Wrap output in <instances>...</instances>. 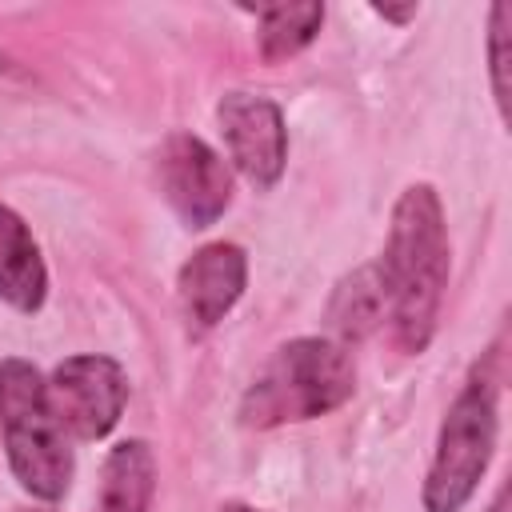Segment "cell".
I'll return each instance as SVG.
<instances>
[{
    "mask_svg": "<svg viewBox=\"0 0 512 512\" xmlns=\"http://www.w3.org/2000/svg\"><path fill=\"white\" fill-rule=\"evenodd\" d=\"M384 288V320L400 352L420 356L436 336L448 288V224L432 184H408L392 204V228L376 264Z\"/></svg>",
    "mask_w": 512,
    "mask_h": 512,
    "instance_id": "1",
    "label": "cell"
},
{
    "mask_svg": "<svg viewBox=\"0 0 512 512\" xmlns=\"http://www.w3.org/2000/svg\"><path fill=\"white\" fill-rule=\"evenodd\" d=\"M356 392V360L340 340L296 336L280 344L240 400L244 428L304 424L336 412Z\"/></svg>",
    "mask_w": 512,
    "mask_h": 512,
    "instance_id": "2",
    "label": "cell"
},
{
    "mask_svg": "<svg viewBox=\"0 0 512 512\" xmlns=\"http://www.w3.org/2000/svg\"><path fill=\"white\" fill-rule=\"evenodd\" d=\"M0 440L8 468L24 492L56 504L72 488L76 460L68 448V432L52 412L48 380L20 356L0 360Z\"/></svg>",
    "mask_w": 512,
    "mask_h": 512,
    "instance_id": "3",
    "label": "cell"
},
{
    "mask_svg": "<svg viewBox=\"0 0 512 512\" xmlns=\"http://www.w3.org/2000/svg\"><path fill=\"white\" fill-rule=\"evenodd\" d=\"M496 376L476 364L456 392V400L444 412L436 452L424 476V508L428 512H460L472 492L480 488V476L492 464L496 452Z\"/></svg>",
    "mask_w": 512,
    "mask_h": 512,
    "instance_id": "4",
    "label": "cell"
},
{
    "mask_svg": "<svg viewBox=\"0 0 512 512\" xmlns=\"http://www.w3.org/2000/svg\"><path fill=\"white\" fill-rule=\"evenodd\" d=\"M48 400L64 432L76 440H104L128 404V376L112 356L80 352L52 368Z\"/></svg>",
    "mask_w": 512,
    "mask_h": 512,
    "instance_id": "5",
    "label": "cell"
},
{
    "mask_svg": "<svg viewBox=\"0 0 512 512\" xmlns=\"http://www.w3.org/2000/svg\"><path fill=\"white\" fill-rule=\"evenodd\" d=\"M156 180L184 228L216 224L232 204V172L216 148L192 132H172L156 152Z\"/></svg>",
    "mask_w": 512,
    "mask_h": 512,
    "instance_id": "6",
    "label": "cell"
},
{
    "mask_svg": "<svg viewBox=\"0 0 512 512\" xmlns=\"http://www.w3.org/2000/svg\"><path fill=\"white\" fill-rule=\"evenodd\" d=\"M216 120L236 172L260 192L272 188L288 164V128L280 104L252 92H224L216 104Z\"/></svg>",
    "mask_w": 512,
    "mask_h": 512,
    "instance_id": "7",
    "label": "cell"
},
{
    "mask_svg": "<svg viewBox=\"0 0 512 512\" xmlns=\"http://www.w3.org/2000/svg\"><path fill=\"white\" fill-rule=\"evenodd\" d=\"M244 284H248V256L240 244L212 240L196 248L176 276V300H180L188 332L200 336L216 328L244 296Z\"/></svg>",
    "mask_w": 512,
    "mask_h": 512,
    "instance_id": "8",
    "label": "cell"
},
{
    "mask_svg": "<svg viewBox=\"0 0 512 512\" xmlns=\"http://www.w3.org/2000/svg\"><path fill=\"white\" fill-rule=\"evenodd\" d=\"M48 296V268L32 228L0 204V300L16 312H40Z\"/></svg>",
    "mask_w": 512,
    "mask_h": 512,
    "instance_id": "9",
    "label": "cell"
},
{
    "mask_svg": "<svg viewBox=\"0 0 512 512\" xmlns=\"http://www.w3.org/2000/svg\"><path fill=\"white\" fill-rule=\"evenodd\" d=\"M156 492V456L144 440H120L100 468L96 512H148Z\"/></svg>",
    "mask_w": 512,
    "mask_h": 512,
    "instance_id": "10",
    "label": "cell"
},
{
    "mask_svg": "<svg viewBox=\"0 0 512 512\" xmlns=\"http://www.w3.org/2000/svg\"><path fill=\"white\" fill-rule=\"evenodd\" d=\"M256 44H260V56L264 64H280L296 52H304L320 24H324V4L308 0V4H268L256 12Z\"/></svg>",
    "mask_w": 512,
    "mask_h": 512,
    "instance_id": "11",
    "label": "cell"
},
{
    "mask_svg": "<svg viewBox=\"0 0 512 512\" xmlns=\"http://www.w3.org/2000/svg\"><path fill=\"white\" fill-rule=\"evenodd\" d=\"M332 320L344 336H368L372 328L384 324V288H380L376 264L360 268L352 280L340 284L336 304H332Z\"/></svg>",
    "mask_w": 512,
    "mask_h": 512,
    "instance_id": "12",
    "label": "cell"
},
{
    "mask_svg": "<svg viewBox=\"0 0 512 512\" xmlns=\"http://www.w3.org/2000/svg\"><path fill=\"white\" fill-rule=\"evenodd\" d=\"M508 64H512V4H492V16H488V76H492V96H496V108H500V120L508 124V100H512V76H508Z\"/></svg>",
    "mask_w": 512,
    "mask_h": 512,
    "instance_id": "13",
    "label": "cell"
},
{
    "mask_svg": "<svg viewBox=\"0 0 512 512\" xmlns=\"http://www.w3.org/2000/svg\"><path fill=\"white\" fill-rule=\"evenodd\" d=\"M376 16H384V20H392V24H408V20L416 16V4H408V8H388V4H376Z\"/></svg>",
    "mask_w": 512,
    "mask_h": 512,
    "instance_id": "14",
    "label": "cell"
},
{
    "mask_svg": "<svg viewBox=\"0 0 512 512\" xmlns=\"http://www.w3.org/2000/svg\"><path fill=\"white\" fill-rule=\"evenodd\" d=\"M488 512H508V488H500L496 492V500H492V508Z\"/></svg>",
    "mask_w": 512,
    "mask_h": 512,
    "instance_id": "15",
    "label": "cell"
},
{
    "mask_svg": "<svg viewBox=\"0 0 512 512\" xmlns=\"http://www.w3.org/2000/svg\"><path fill=\"white\" fill-rule=\"evenodd\" d=\"M220 512H264V508H252V504H240V500H232V504H224Z\"/></svg>",
    "mask_w": 512,
    "mask_h": 512,
    "instance_id": "16",
    "label": "cell"
},
{
    "mask_svg": "<svg viewBox=\"0 0 512 512\" xmlns=\"http://www.w3.org/2000/svg\"><path fill=\"white\" fill-rule=\"evenodd\" d=\"M16 512H52V508H16Z\"/></svg>",
    "mask_w": 512,
    "mask_h": 512,
    "instance_id": "17",
    "label": "cell"
}]
</instances>
